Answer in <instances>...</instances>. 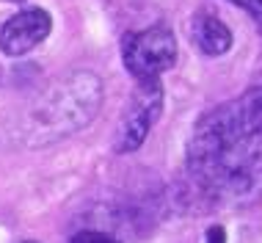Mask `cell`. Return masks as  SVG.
I'll return each instance as SVG.
<instances>
[{"label":"cell","instance_id":"obj_1","mask_svg":"<svg viewBox=\"0 0 262 243\" xmlns=\"http://www.w3.org/2000/svg\"><path fill=\"white\" fill-rule=\"evenodd\" d=\"M193 191L212 207L262 202V75L196 121L185 155Z\"/></svg>","mask_w":262,"mask_h":243},{"label":"cell","instance_id":"obj_2","mask_svg":"<svg viewBox=\"0 0 262 243\" xmlns=\"http://www.w3.org/2000/svg\"><path fill=\"white\" fill-rule=\"evenodd\" d=\"M102 86L94 75H75L63 89H55L47 94V103L39 105V121L47 130L72 133L100 111Z\"/></svg>","mask_w":262,"mask_h":243},{"label":"cell","instance_id":"obj_3","mask_svg":"<svg viewBox=\"0 0 262 243\" xmlns=\"http://www.w3.org/2000/svg\"><path fill=\"white\" fill-rule=\"evenodd\" d=\"M122 58L136 83H160L177 61V39L168 25H152L146 31H133L122 42Z\"/></svg>","mask_w":262,"mask_h":243},{"label":"cell","instance_id":"obj_4","mask_svg":"<svg viewBox=\"0 0 262 243\" xmlns=\"http://www.w3.org/2000/svg\"><path fill=\"white\" fill-rule=\"evenodd\" d=\"M163 111V86L160 83H138L136 94H133L130 105H127L122 121H119V133H116V147L119 155L136 152V149L146 141L152 125L158 121Z\"/></svg>","mask_w":262,"mask_h":243},{"label":"cell","instance_id":"obj_5","mask_svg":"<svg viewBox=\"0 0 262 243\" xmlns=\"http://www.w3.org/2000/svg\"><path fill=\"white\" fill-rule=\"evenodd\" d=\"M53 31V19L45 9H23L14 17H9V23L0 28V53L9 58H19V55L31 53L33 47H39L41 42L50 36Z\"/></svg>","mask_w":262,"mask_h":243},{"label":"cell","instance_id":"obj_6","mask_svg":"<svg viewBox=\"0 0 262 243\" xmlns=\"http://www.w3.org/2000/svg\"><path fill=\"white\" fill-rule=\"evenodd\" d=\"M190 36L204 55H224L232 47V31L215 14H196L193 25H190Z\"/></svg>","mask_w":262,"mask_h":243},{"label":"cell","instance_id":"obj_7","mask_svg":"<svg viewBox=\"0 0 262 243\" xmlns=\"http://www.w3.org/2000/svg\"><path fill=\"white\" fill-rule=\"evenodd\" d=\"M229 3H235V6H240L249 17L257 23V28L262 31V0H229Z\"/></svg>","mask_w":262,"mask_h":243},{"label":"cell","instance_id":"obj_8","mask_svg":"<svg viewBox=\"0 0 262 243\" xmlns=\"http://www.w3.org/2000/svg\"><path fill=\"white\" fill-rule=\"evenodd\" d=\"M69 243H119V240L105 232H77Z\"/></svg>","mask_w":262,"mask_h":243},{"label":"cell","instance_id":"obj_9","mask_svg":"<svg viewBox=\"0 0 262 243\" xmlns=\"http://www.w3.org/2000/svg\"><path fill=\"white\" fill-rule=\"evenodd\" d=\"M207 243H226V232H224V227H210V232H207Z\"/></svg>","mask_w":262,"mask_h":243},{"label":"cell","instance_id":"obj_10","mask_svg":"<svg viewBox=\"0 0 262 243\" xmlns=\"http://www.w3.org/2000/svg\"><path fill=\"white\" fill-rule=\"evenodd\" d=\"M23 243H36V240H23Z\"/></svg>","mask_w":262,"mask_h":243},{"label":"cell","instance_id":"obj_11","mask_svg":"<svg viewBox=\"0 0 262 243\" xmlns=\"http://www.w3.org/2000/svg\"><path fill=\"white\" fill-rule=\"evenodd\" d=\"M14 3H17V0H14Z\"/></svg>","mask_w":262,"mask_h":243}]
</instances>
